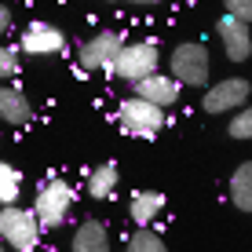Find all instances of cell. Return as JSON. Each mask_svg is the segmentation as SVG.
<instances>
[{"label": "cell", "instance_id": "obj_20", "mask_svg": "<svg viewBox=\"0 0 252 252\" xmlns=\"http://www.w3.org/2000/svg\"><path fill=\"white\" fill-rule=\"evenodd\" d=\"M223 7H227L230 19H238V22L252 26V0H223Z\"/></svg>", "mask_w": 252, "mask_h": 252}, {"label": "cell", "instance_id": "obj_5", "mask_svg": "<svg viewBox=\"0 0 252 252\" xmlns=\"http://www.w3.org/2000/svg\"><path fill=\"white\" fill-rule=\"evenodd\" d=\"M117 125L125 135H135V139H154L164 128V110H158L154 102L146 99H121L117 106Z\"/></svg>", "mask_w": 252, "mask_h": 252}, {"label": "cell", "instance_id": "obj_19", "mask_svg": "<svg viewBox=\"0 0 252 252\" xmlns=\"http://www.w3.org/2000/svg\"><path fill=\"white\" fill-rule=\"evenodd\" d=\"M15 73H19V51L0 44V84H7Z\"/></svg>", "mask_w": 252, "mask_h": 252}, {"label": "cell", "instance_id": "obj_24", "mask_svg": "<svg viewBox=\"0 0 252 252\" xmlns=\"http://www.w3.org/2000/svg\"><path fill=\"white\" fill-rule=\"evenodd\" d=\"M110 4H114V0H110Z\"/></svg>", "mask_w": 252, "mask_h": 252}, {"label": "cell", "instance_id": "obj_14", "mask_svg": "<svg viewBox=\"0 0 252 252\" xmlns=\"http://www.w3.org/2000/svg\"><path fill=\"white\" fill-rule=\"evenodd\" d=\"M117 183H121V168L114 161H102V164H95V168L88 172V194L95 197V201H106V197H114L117 194Z\"/></svg>", "mask_w": 252, "mask_h": 252}, {"label": "cell", "instance_id": "obj_1", "mask_svg": "<svg viewBox=\"0 0 252 252\" xmlns=\"http://www.w3.org/2000/svg\"><path fill=\"white\" fill-rule=\"evenodd\" d=\"M168 69H172V81L183 88V84H190V88H205L208 84V69H212V59H208V48L201 44V40H183V44L172 48L168 55Z\"/></svg>", "mask_w": 252, "mask_h": 252}, {"label": "cell", "instance_id": "obj_22", "mask_svg": "<svg viewBox=\"0 0 252 252\" xmlns=\"http://www.w3.org/2000/svg\"><path fill=\"white\" fill-rule=\"evenodd\" d=\"M132 4H143V7H150V4H161V0H132Z\"/></svg>", "mask_w": 252, "mask_h": 252}, {"label": "cell", "instance_id": "obj_17", "mask_svg": "<svg viewBox=\"0 0 252 252\" xmlns=\"http://www.w3.org/2000/svg\"><path fill=\"white\" fill-rule=\"evenodd\" d=\"M125 252H168V245H164V238L154 227H135V234L128 238Z\"/></svg>", "mask_w": 252, "mask_h": 252}, {"label": "cell", "instance_id": "obj_10", "mask_svg": "<svg viewBox=\"0 0 252 252\" xmlns=\"http://www.w3.org/2000/svg\"><path fill=\"white\" fill-rule=\"evenodd\" d=\"M132 88H135V99L154 102L158 110L176 106V102H179V95H183V88H179V84L172 81L168 73H150V77H143L139 84H132Z\"/></svg>", "mask_w": 252, "mask_h": 252}, {"label": "cell", "instance_id": "obj_21", "mask_svg": "<svg viewBox=\"0 0 252 252\" xmlns=\"http://www.w3.org/2000/svg\"><path fill=\"white\" fill-rule=\"evenodd\" d=\"M11 7L4 4V0H0V37H7V33H11Z\"/></svg>", "mask_w": 252, "mask_h": 252}, {"label": "cell", "instance_id": "obj_8", "mask_svg": "<svg viewBox=\"0 0 252 252\" xmlns=\"http://www.w3.org/2000/svg\"><path fill=\"white\" fill-rule=\"evenodd\" d=\"M19 48L26 55H59V51L66 48V33L59 30V26H51V22H30L22 30Z\"/></svg>", "mask_w": 252, "mask_h": 252}, {"label": "cell", "instance_id": "obj_4", "mask_svg": "<svg viewBox=\"0 0 252 252\" xmlns=\"http://www.w3.org/2000/svg\"><path fill=\"white\" fill-rule=\"evenodd\" d=\"M158 66H161V51H158L154 40H125L117 59L110 63V69L128 84H139L143 77L158 73Z\"/></svg>", "mask_w": 252, "mask_h": 252}, {"label": "cell", "instance_id": "obj_23", "mask_svg": "<svg viewBox=\"0 0 252 252\" xmlns=\"http://www.w3.org/2000/svg\"><path fill=\"white\" fill-rule=\"evenodd\" d=\"M0 252H7V249H4V245H0Z\"/></svg>", "mask_w": 252, "mask_h": 252}, {"label": "cell", "instance_id": "obj_6", "mask_svg": "<svg viewBox=\"0 0 252 252\" xmlns=\"http://www.w3.org/2000/svg\"><path fill=\"white\" fill-rule=\"evenodd\" d=\"M249 99H252V84L245 77H227L220 84H208L201 106L205 114H238L241 106H249Z\"/></svg>", "mask_w": 252, "mask_h": 252}, {"label": "cell", "instance_id": "obj_12", "mask_svg": "<svg viewBox=\"0 0 252 252\" xmlns=\"http://www.w3.org/2000/svg\"><path fill=\"white\" fill-rule=\"evenodd\" d=\"M161 212H164V194L161 190H135L132 201H128V216H132L135 227H150Z\"/></svg>", "mask_w": 252, "mask_h": 252}, {"label": "cell", "instance_id": "obj_15", "mask_svg": "<svg viewBox=\"0 0 252 252\" xmlns=\"http://www.w3.org/2000/svg\"><path fill=\"white\" fill-rule=\"evenodd\" d=\"M230 201L241 212H252V161H241L230 176Z\"/></svg>", "mask_w": 252, "mask_h": 252}, {"label": "cell", "instance_id": "obj_2", "mask_svg": "<svg viewBox=\"0 0 252 252\" xmlns=\"http://www.w3.org/2000/svg\"><path fill=\"white\" fill-rule=\"evenodd\" d=\"M69 208H73V187L66 179H44L37 187V197H33V208L30 212L37 216L40 230H55L66 223Z\"/></svg>", "mask_w": 252, "mask_h": 252}, {"label": "cell", "instance_id": "obj_9", "mask_svg": "<svg viewBox=\"0 0 252 252\" xmlns=\"http://www.w3.org/2000/svg\"><path fill=\"white\" fill-rule=\"evenodd\" d=\"M216 33H220L223 55H227L230 63H245V59L252 55V26L230 19V15H223V19L216 22Z\"/></svg>", "mask_w": 252, "mask_h": 252}, {"label": "cell", "instance_id": "obj_11", "mask_svg": "<svg viewBox=\"0 0 252 252\" xmlns=\"http://www.w3.org/2000/svg\"><path fill=\"white\" fill-rule=\"evenodd\" d=\"M0 121L4 125H30L33 121V102L26 99L22 88H15V84H0Z\"/></svg>", "mask_w": 252, "mask_h": 252}, {"label": "cell", "instance_id": "obj_13", "mask_svg": "<svg viewBox=\"0 0 252 252\" xmlns=\"http://www.w3.org/2000/svg\"><path fill=\"white\" fill-rule=\"evenodd\" d=\"M69 249H73V252H110V230H106V223L84 220L81 227L73 230Z\"/></svg>", "mask_w": 252, "mask_h": 252}, {"label": "cell", "instance_id": "obj_7", "mask_svg": "<svg viewBox=\"0 0 252 252\" xmlns=\"http://www.w3.org/2000/svg\"><path fill=\"white\" fill-rule=\"evenodd\" d=\"M121 44H125V37H121L117 30H102V33H95L92 40H84V44L77 48V63L84 69H110Z\"/></svg>", "mask_w": 252, "mask_h": 252}, {"label": "cell", "instance_id": "obj_3", "mask_svg": "<svg viewBox=\"0 0 252 252\" xmlns=\"http://www.w3.org/2000/svg\"><path fill=\"white\" fill-rule=\"evenodd\" d=\"M0 245H11L15 252H37L40 245V223L30 208L4 205L0 208Z\"/></svg>", "mask_w": 252, "mask_h": 252}, {"label": "cell", "instance_id": "obj_18", "mask_svg": "<svg viewBox=\"0 0 252 252\" xmlns=\"http://www.w3.org/2000/svg\"><path fill=\"white\" fill-rule=\"evenodd\" d=\"M227 132L234 135V139H252V106H241L238 114L230 117V128Z\"/></svg>", "mask_w": 252, "mask_h": 252}, {"label": "cell", "instance_id": "obj_16", "mask_svg": "<svg viewBox=\"0 0 252 252\" xmlns=\"http://www.w3.org/2000/svg\"><path fill=\"white\" fill-rule=\"evenodd\" d=\"M19 194H22V172L15 168V164L0 161V208L19 205Z\"/></svg>", "mask_w": 252, "mask_h": 252}]
</instances>
